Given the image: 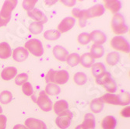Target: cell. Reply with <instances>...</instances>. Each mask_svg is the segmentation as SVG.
I'll list each match as a JSON object with an SVG mask.
<instances>
[{"mask_svg": "<svg viewBox=\"0 0 130 129\" xmlns=\"http://www.w3.org/2000/svg\"><path fill=\"white\" fill-rule=\"evenodd\" d=\"M101 100L104 103H109L113 105H128L130 103V95L129 93L123 92L120 94H114V93H106L101 97Z\"/></svg>", "mask_w": 130, "mask_h": 129, "instance_id": "6da1fadb", "label": "cell"}, {"mask_svg": "<svg viewBox=\"0 0 130 129\" xmlns=\"http://www.w3.org/2000/svg\"><path fill=\"white\" fill-rule=\"evenodd\" d=\"M69 79V72L66 70H60V71H55L53 69H50L45 76V81L47 83H54V84H65Z\"/></svg>", "mask_w": 130, "mask_h": 129, "instance_id": "7a4b0ae2", "label": "cell"}, {"mask_svg": "<svg viewBox=\"0 0 130 129\" xmlns=\"http://www.w3.org/2000/svg\"><path fill=\"white\" fill-rule=\"evenodd\" d=\"M17 5L16 0H7L5 1L3 8L0 11V27L6 26L10 21L12 12Z\"/></svg>", "mask_w": 130, "mask_h": 129, "instance_id": "3957f363", "label": "cell"}, {"mask_svg": "<svg viewBox=\"0 0 130 129\" xmlns=\"http://www.w3.org/2000/svg\"><path fill=\"white\" fill-rule=\"evenodd\" d=\"M96 83L101 85L109 93H113L117 89V85L115 80L108 72H104L98 78H96Z\"/></svg>", "mask_w": 130, "mask_h": 129, "instance_id": "277c9868", "label": "cell"}, {"mask_svg": "<svg viewBox=\"0 0 130 129\" xmlns=\"http://www.w3.org/2000/svg\"><path fill=\"white\" fill-rule=\"evenodd\" d=\"M111 28L115 34L125 33L128 30V27L125 25L124 16L121 13L115 14L111 20Z\"/></svg>", "mask_w": 130, "mask_h": 129, "instance_id": "5b68a950", "label": "cell"}, {"mask_svg": "<svg viewBox=\"0 0 130 129\" xmlns=\"http://www.w3.org/2000/svg\"><path fill=\"white\" fill-rule=\"evenodd\" d=\"M25 48L29 51L33 55L36 57H40L44 53L43 45L41 41L38 39H31L29 40L25 44Z\"/></svg>", "mask_w": 130, "mask_h": 129, "instance_id": "8992f818", "label": "cell"}, {"mask_svg": "<svg viewBox=\"0 0 130 129\" xmlns=\"http://www.w3.org/2000/svg\"><path fill=\"white\" fill-rule=\"evenodd\" d=\"M111 46L114 49L123 51L125 53H129L130 51V46L128 42L125 38L121 36H117L111 39Z\"/></svg>", "mask_w": 130, "mask_h": 129, "instance_id": "52a82bcc", "label": "cell"}, {"mask_svg": "<svg viewBox=\"0 0 130 129\" xmlns=\"http://www.w3.org/2000/svg\"><path fill=\"white\" fill-rule=\"evenodd\" d=\"M72 118H73V114L69 110H67L64 113L58 116V118L55 120V124L61 129H66L67 127H69L71 121H72Z\"/></svg>", "mask_w": 130, "mask_h": 129, "instance_id": "ba28073f", "label": "cell"}, {"mask_svg": "<svg viewBox=\"0 0 130 129\" xmlns=\"http://www.w3.org/2000/svg\"><path fill=\"white\" fill-rule=\"evenodd\" d=\"M36 103L43 111L48 112L52 108V102L44 91L40 92L39 97L37 99Z\"/></svg>", "mask_w": 130, "mask_h": 129, "instance_id": "9c48e42d", "label": "cell"}, {"mask_svg": "<svg viewBox=\"0 0 130 129\" xmlns=\"http://www.w3.org/2000/svg\"><path fill=\"white\" fill-rule=\"evenodd\" d=\"M104 12H105V9L104 6L101 4H98L85 10V15H86L87 19L88 20L90 18L101 16L104 13Z\"/></svg>", "mask_w": 130, "mask_h": 129, "instance_id": "30bf717a", "label": "cell"}, {"mask_svg": "<svg viewBox=\"0 0 130 129\" xmlns=\"http://www.w3.org/2000/svg\"><path fill=\"white\" fill-rule=\"evenodd\" d=\"M76 23V20L73 17H66L63 19L58 26V30L60 33H66L72 29Z\"/></svg>", "mask_w": 130, "mask_h": 129, "instance_id": "8fae6325", "label": "cell"}, {"mask_svg": "<svg viewBox=\"0 0 130 129\" xmlns=\"http://www.w3.org/2000/svg\"><path fill=\"white\" fill-rule=\"evenodd\" d=\"M27 15L32 18L33 20H34L35 21H37L38 23H40L41 24H44L47 21H48V18L45 16V14L43 13V12L38 9L34 8L32 10L27 12Z\"/></svg>", "mask_w": 130, "mask_h": 129, "instance_id": "7c38bea8", "label": "cell"}, {"mask_svg": "<svg viewBox=\"0 0 130 129\" xmlns=\"http://www.w3.org/2000/svg\"><path fill=\"white\" fill-rule=\"evenodd\" d=\"M28 51L26 48H23V47H19L14 49L13 52V58L16 62H24L27 58H28Z\"/></svg>", "mask_w": 130, "mask_h": 129, "instance_id": "4fadbf2b", "label": "cell"}, {"mask_svg": "<svg viewBox=\"0 0 130 129\" xmlns=\"http://www.w3.org/2000/svg\"><path fill=\"white\" fill-rule=\"evenodd\" d=\"M25 126L29 129H47V126L44 121L33 118H30L25 121Z\"/></svg>", "mask_w": 130, "mask_h": 129, "instance_id": "5bb4252c", "label": "cell"}, {"mask_svg": "<svg viewBox=\"0 0 130 129\" xmlns=\"http://www.w3.org/2000/svg\"><path fill=\"white\" fill-rule=\"evenodd\" d=\"M53 54L55 57V58H57L58 61L66 62V58L69 55V52L62 46L56 45L53 48Z\"/></svg>", "mask_w": 130, "mask_h": 129, "instance_id": "9a60e30c", "label": "cell"}, {"mask_svg": "<svg viewBox=\"0 0 130 129\" xmlns=\"http://www.w3.org/2000/svg\"><path fill=\"white\" fill-rule=\"evenodd\" d=\"M90 41H92L95 44L101 45L104 43H105L106 40H107V37L104 32L101 30H93L90 33Z\"/></svg>", "mask_w": 130, "mask_h": 129, "instance_id": "2e32d148", "label": "cell"}, {"mask_svg": "<svg viewBox=\"0 0 130 129\" xmlns=\"http://www.w3.org/2000/svg\"><path fill=\"white\" fill-rule=\"evenodd\" d=\"M72 14L74 17L79 19V26L81 27H84L87 23V17L85 15V10H80L79 9H73L72 11Z\"/></svg>", "mask_w": 130, "mask_h": 129, "instance_id": "e0dca14e", "label": "cell"}, {"mask_svg": "<svg viewBox=\"0 0 130 129\" xmlns=\"http://www.w3.org/2000/svg\"><path fill=\"white\" fill-rule=\"evenodd\" d=\"M17 74V69L14 67H7L3 70L1 73V77L4 80H10L13 79Z\"/></svg>", "mask_w": 130, "mask_h": 129, "instance_id": "ac0fdd59", "label": "cell"}, {"mask_svg": "<svg viewBox=\"0 0 130 129\" xmlns=\"http://www.w3.org/2000/svg\"><path fill=\"white\" fill-rule=\"evenodd\" d=\"M117 124V121L113 116H107L103 119L101 127L103 129H115Z\"/></svg>", "mask_w": 130, "mask_h": 129, "instance_id": "d6986e66", "label": "cell"}, {"mask_svg": "<svg viewBox=\"0 0 130 129\" xmlns=\"http://www.w3.org/2000/svg\"><path fill=\"white\" fill-rule=\"evenodd\" d=\"M68 108H69L68 102L64 100H58L54 104V111L58 115H59L64 113L65 111H66Z\"/></svg>", "mask_w": 130, "mask_h": 129, "instance_id": "ffe728a7", "label": "cell"}, {"mask_svg": "<svg viewBox=\"0 0 130 129\" xmlns=\"http://www.w3.org/2000/svg\"><path fill=\"white\" fill-rule=\"evenodd\" d=\"M12 54V50L10 46L6 42L0 43V58L7 59Z\"/></svg>", "mask_w": 130, "mask_h": 129, "instance_id": "44dd1931", "label": "cell"}, {"mask_svg": "<svg viewBox=\"0 0 130 129\" xmlns=\"http://www.w3.org/2000/svg\"><path fill=\"white\" fill-rule=\"evenodd\" d=\"M105 6L112 13H118L122 7V3L119 0H110V1H105Z\"/></svg>", "mask_w": 130, "mask_h": 129, "instance_id": "7402d4cb", "label": "cell"}, {"mask_svg": "<svg viewBox=\"0 0 130 129\" xmlns=\"http://www.w3.org/2000/svg\"><path fill=\"white\" fill-rule=\"evenodd\" d=\"M82 125L85 129H94L95 128V118L92 114H87L84 117V120Z\"/></svg>", "mask_w": 130, "mask_h": 129, "instance_id": "603a6c76", "label": "cell"}, {"mask_svg": "<svg viewBox=\"0 0 130 129\" xmlns=\"http://www.w3.org/2000/svg\"><path fill=\"white\" fill-rule=\"evenodd\" d=\"M104 49L101 45L95 44L92 45L91 48H90V55L93 58H100L104 55Z\"/></svg>", "mask_w": 130, "mask_h": 129, "instance_id": "cb8c5ba5", "label": "cell"}, {"mask_svg": "<svg viewBox=\"0 0 130 129\" xmlns=\"http://www.w3.org/2000/svg\"><path fill=\"white\" fill-rule=\"evenodd\" d=\"M104 103L101 100L100 98L94 99L90 103V110L95 114L101 112L104 109Z\"/></svg>", "mask_w": 130, "mask_h": 129, "instance_id": "d4e9b609", "label": "cell"}, {"mask_svg": "<svg viewBox=\"0 0 130 129\" xmlns=\"http://www.w3.org/2000/svg\"><path fill=\"white\" fill-rule=\"evenodd\" d=\"M79 63L85 68H90L91 65H93L94 63V59L90 53H86L80 57Z\"/></svg>", "mask_w": 130, "mask_h": 129, "instance_id": "484cf974", "label": "cell"}, {"mask_svg": "<svg viewBox=\"0 0 130 129\" xmlns=\"http://www.w3.org/2000/svg\"><path fill=\"white\" fill-rule=\"evenodd\" d=\"M105 72H106V68L103 63L98 62V63L93 64L92 66V73L93 76L96 78H98V76H100Z\"/></svg>", "mask_w": 130, "mask_h": 129, "instance_id": "4316f807", "label": "cell"}, {"mask_svg": "<svg viewBox=\"0 0 130 129\" xmlns=\"http://www.w3.org/2000/svg\"><path fill=\"white\" fill-rule=\"evenodd\" d=\"M47 95H50V96H55L58 95V93L61 92V89L56 84L54 83H48L45 87V91Z\"/></svg>", "mask_w": 130, "mask_h": 129, "instance_id": "83f0119b", "label": "cell"}, {"mask_svg": "<svg viewBox=\"0 0 130 129\" xmlns=\"http://www.w3.org/2000/svg\"><path fill=\"white\" fill-rule=\"evenodd\" d=\"M120 61V54L118 52H111L107 55L106 58V62L109 65H115Z\"/></svg>", "mask_w": 130, "mask_h": 129, "instance_id": "f1b7e54d", "label": "cell"}, {"mask_svg": "<svg viewBox=\"0 0 130 129\" xmlns=\"http://www.w3.org/2000/svg\"><path fill=\"white\" fill-rule=\"evenodd\" d=\"M60 36H61V33L58 32V30H47L44 33V38L48 41H55L59 38Z\"/></svg>", "mask_w": 130, "mask_h": 129, "instance_id": "f546056e", "label": "cell"}, {"mask_svg": "<svg viewBox=\"0 0 130 129\" xmlns=\"http://www.w3.org/2000/svg\"><path fill=\"white\" fill-rule=\"evenodd\" d=\"M79 60H80V57L79 56V54L76 53H73L68 55L66 58V62L69 65L74 67L79 63Z\"/></svg>", "mask_w": 130, "mask_h": 129, "instance_id": "4dcf8cb0", "label": "cell"}, {"mask_svg": "<svg viewBox=\"0 0 130 129\" xmlns=\"http://www.w3.org/2000/svg\"><path fill=\"white\" fill-rule=\"evenodd\" d=\"M73 80L77 85L83 86L87 83V77L84 72H77L74 75Z\"/></svg>", "mask_w": 130, "mask_h": 129, "instance_id": "1f68e13d", "label": "cell"}, {"mask_svg": "<svg viewBox=\"0 0 130 129\" xmlns=\"http://www.w3.org/2000/svg\"><path fill=\"white\" fill-rule=\"evenodd\" d=\"M42 30H43V24L38 22L31 23L29 26V30L33 34H38L41 33Z\"/></svg>", "mask_w": 130, "mask_h": 129, "instance_id": "d6a6232c", "label": "cell"}, {"mask_svg": "<svg viewBox=\"0 0 130 129\" xmlns=\"http://www.w3.org/2000/svg\"><path fill=\"white\" fill-rule=\"evenodd\" d=\"M13 99V95L9 91L5 90L0 93V102L3 104H8Z\"/></svg>", "mask_w": 130, "mask_h": 129, "instance_id": "836d02e7", "label": "cell"}, {"mask_svg": "<svg viewBox=\"0 0 130 129\" xmlns=\"http://www.w3.org/2000/svg\"><path fill=\"white\" fill-rule=\"evenodd\" d=\"M28 80V75L26 73H21L17 76L15 79V83L18 86H22L25 83H27Z\"/></svg>", "mask_w": 130, "mask_h": 129, "instance_id": "e575fe53", "label": "cell"}, {"mask_svg": "<svg viewBox=\"0 0 130 129\" xmlns=\"http://www.w3.org/2000/svg\"><path fill=\"white\" fill-rule=\"evenodd\" d=\"M78 42L83 45H85L87 44L88 43H90V34L87 33H80L79 36H78Z\"/></svg>", "mask_w": 130, "mask_h": 129, "instance_id": "d590c367", "label": "cell"}, {"mask_svg": "<svg viewBox=\"0 0 130 129\" xmlns=\"http://www.w3.org/2000/svg\"><path fill=\"white\" fill-rule=\"evenodd\" d=\"M22 86H22V91L26 96L29 97V96H32L34 94V89H33V87L30 83L27 82V83H25Z\"/></svg>", "mask_w": 130, "mask_h": 129, "instance_id": "8d00e7d4", "label": "cell"}, {"mask_svg": "<svg viewBox=\"0 0 130 129\" xmlns=\"http://www.w3.org/2000/svg\"><path fill=\"white\" fill-rule=\"evenodd\" d=\"M36 3H37L36 0H35V1H27V0H26V1H23L22 6H23V9H24L25 10H27V12H29L34 9V7Z\"/></svg>", "mask_w": 130, "mask_h": 129, "instance_id": "74e56055", "label": "cell"}, {"mask_svg": "<svg viewBox=\"0 0 130 129\" xmlns=\"http://www.w3.org/2000/svg\"><path fill=\"white\" fill-rule=\"evenodd\" d=\"M6 117L0 114V129H6Z\"/></svg>", "mask_w": 130, "mask_h": 129, "instance_id": "f35d334b", "label": "cell"}, {"mask_svg": "<svg viewBox=\"0 0 130 129\" xmlns=\"http://www.w3.org/2000/svg\"><path fill=\"white\" fill-rule=\"evenodd\" d=\"M121 115H122L125 118H129L130 117V107H126L121 111Z\"/></svg>", "mask_w": 130, "mask_h": 129, "instance_id": "ab89813d", "label": "cell"}, {"mask_svg": "<svg viewBox=\"0 0 130 129\" xmlns=\"http://www.w3.org/2000/svg\"><path fill=\"white\" fill-rule=\"evenodd\" d=\"M62 3L66 5L67 6H73L76 4V1H62Z\"/></svg>", "mask_w": 130, "mask_h": 129, "instance_id": "60d3db41", "label": "cell"}, {"mask_svg": "<svg viewBox=\"0 0 130 129\" xmlns=\"http://www.w3.org/2000/svg\"><path fill=\"white\" fill-rule=\"evenodd\" d=\"M13 129H29L27 128L25 125L23 124H17L13 127Z\"/></svg>", "mask_w": 130, "mask_h": 129, "instance_id": "b9f144b4", "label": "cell"}, {"mask_svg": "<svg viewBox=\"0 0 130 129\" xmlns=\"http://www.w3.org/2000/svg\"><path fill=\"white\" fill-rule=\"evenodd\" d=\"M75 129H85V128L84 127V126H83L82 124H79V125H78Z\"/></svg>", "mask_w": 130, "mask_h": 129, "instance_id": "7bdbcfd3", "label": "cell"}, {"mask_svg": "<svg viewBox=\"0 0 130 129\" xmlns=\"http://www.w3.org/2000/svg\"><path fill=\"white\" fill-rule=\"evenodd\" d=\"M3 112V109H2V107H0V114H1Z\"/></svg>", "mask_w": 130, "mask_h": 129, "instance_id": "ee69618b", "label": "cell"}]
</instances>
